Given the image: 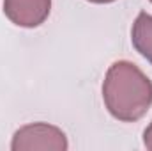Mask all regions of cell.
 <instances>
[{"mask_svg":"<svg viewBox=\"0 0 152 151\" xmlns=\"http://www.w3.org/2000/svg\"><path fill=\"white\" fill-rule=\"evenodd\" d=\"M151 2H152V0H151Z\"/></svg>","mask_w":152,"mask_h":151,"instance_id":"7","label":"cell"},{"mask_svg":"<svg viewBox=\"0 0 152 151\" xmlns=\"http://www.w3.org/2000/svg\"><path fill=\"white\" fill-rule=\"evenodd\" d=\"M133 46L152 64V14L140 13L131 29Z\"/></svg>","mask_w":152,"mask_h":151,"instance_id":"4","label":"cell"},{"mask_svg":"<svg viewBox=\"0 0 152 151\" xmlns=\"http://www.w3.org/2000/svg\"><path fill=\"white\" fill-rule=\"evenodd\" d=\"M143 144H145L147 150L152 151V123L145 128V132H143Z\"/></svg>","mask_w":152,"mask_h":151,"instance_id":"5","label":"cell"},{"mask_svg":"<svg viewBox=\"0 0 152 151\" xmlns=\"http://www.w3.org/2000/svg\"><path fill=\"white\" fill-rule=\"evenodd\" d=\"M103 101L108 112L122 123L142 119L152 105V82L129 61L113 62L103 82Z\"/></svg>","mask_w":152,"mask_h":151,"instance_id":"1","label":"cell"},{"mask_svg":"<svg viewBox=\"0 0 152 151\" xmlns=\"http://www.w3.org/2000/svg\"><path fill=\"white\" fill-rule=\"evenodd\" d=\"M87 2H92V4H112L115 0H87Z\"/></svg>","mask_w":152,"mask_h":151,"instance_id":"6","label":"cell"},{"mask_svg":"<svg viewBox=\"0 0 152 151\" xmlns=\"http://www.w3.org/2000/svg\"><path fill=\"white\" fill-rule=\"evenodd\" d=\"M67 137L66 133L48 123H32L21 126L11 142L12 151H66L67 150Z\"/></svg>","mask_w":152,"mask_h":151,"instance_id":"2","label":"cell"},{"mask_svg":"<svg viewBox=\"0 0 152 151\" xmlns=\"http://www.w3.org/2000/svg\"><path fill=\"white\" fill-rule=\"evenodd\" d=\"M51 0H4V14L18 27L34 29L46 21Z\"/></svg>","mask_w":152,"mask_h":151,"instance_id":"3","label":"cell"}]
</instances>
